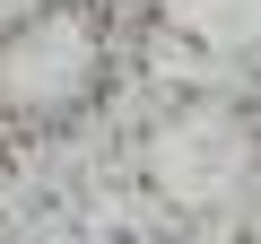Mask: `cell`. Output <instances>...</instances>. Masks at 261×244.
Returning <instances> with one entry per match:
<instances>
[{
    "instance_id": "1",
    "label": "cell",
    "mask_w": 261,
    "mask_h": 244,
    "mask_svg": "<svg viewBox=\"0 0 261 244\" xmlns=\"http://www.w3.org/2000/svg\"><path fill=\"white\" fill-rule=\"evenodd\" d=\"M105 70V18L96 9H44L0 44V96L18 113H70Z\"/></svg>"
}]
</instances>
